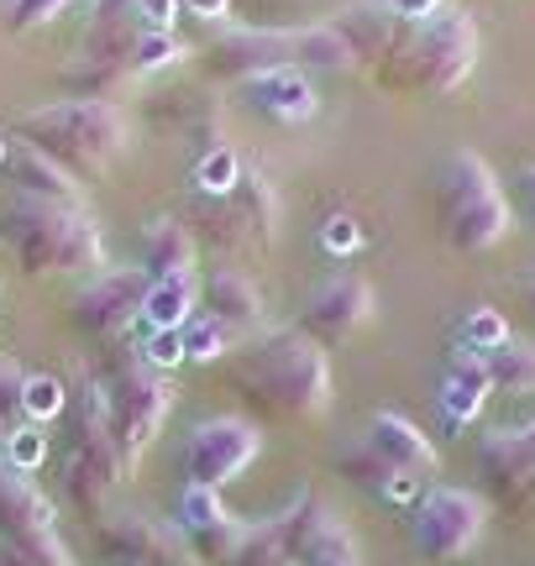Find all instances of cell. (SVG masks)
<instances>
[{
	"instance_id": "1",
	"label": "cell",
	"mask_w": 535,
	"mask_h": 566,
	"mask_svg": "<svg viewBox=\"0 0 535 566\" xmlns=\"http://www.w3.org/2000/svg\"><path fill=\"white\" fill-rule=\"evenodd\" d=\"M331 32L347 42L352 63L399 95H452L483 53L478 21L462 6H441L431 21H399L389 6L357 0L331 17Z\"/></svg>"
},
{
	"instance_id": "2",
	"label": "cell",
	"mask_w": 535,
	"mask_h": 566,
	"mask_svg": "<svg viewBox=\"0 0 535 566\" xmlns=\"http://www.w3.org/2000/svg\"><path fill=\"white\" fill-rule=\"evenodd\" d=\"M227 378L258 420L305 424L331 409L326 346H315L305 331H252L242 346H231Z\"/></svg>"
},
{
	"instance_id": "3",
	"label": "cell",
	"mask_w": 535,
	"mask_h": 566,
	"mask_svg": "<svg viewBox=\"0 0 535 566\" xmlns=\"http://www.w3.org/2000/svg\"><path fill=\"white\" fill-rule=\"evenodd\" d=\"M132 478L116 430H111V399H105V378H84L74 415H69V441L59 451V493L63 504L84 514V520H101L111 514V493Z\"/></svg>"
},
{
	"instance_id": "4",
	"label": "cell",
	"mask_w": 535,
	"mask_h": 566,
	"mask_svg": "<svg viewBox=\"0 0 535 566\" xmlns=\"http://www.w3.org/2000/svg\"><path fill=\"white\" fill-rule=\"evenodd\" d=\"M11 137L38 147L42 158L63 163L84 184L122 158L126 137H132V122H126L122 105H111V101H53V105H38V111L17 116Z\"/></svg>"
},
{
	"instance_id": "5",
	"label": "cell",
	"mask_w": 535,
	"mask_h": 566,
	"mask_svg": "<svg viewBox=\"0 0 535 566\" xmlns=\"http://www.w3.org/2000/svg\"><path fill=\"white\" fill-rule=\"evenodd\" d=\"M0 237L27 273H101L105 237L84 205L63 200H11L0 216Z\"/></svg>"
},
{
	"instance_id": "6",
	"label": "cell",
	"mask_w": 535,
	"mask_h": 566,
	"mask_svg": "<svg viewBox=\"0 0 535 566\" xmlns=\"http://www.w3.org/2000/svg\"><path fill=\"white\" fill-rule=\"evenodd\" d=\"M436 195H441V226H447V242L462 258H478L510 237V195L499 174L489 168V158L478 153H452L436 174Z\"/></svg>"
},
{
	"instance_id": "7",
	"label": "cell",
	"mask_w": 535,
	"mask_h": 566,
	"mask_svg": "<svg viewBox=\"0 0 535 566\" xmlns=\"http://www.w3.org/2000/svg\"><path fill=\"white\" fill-rule=\"evenodd\" d=\"M206 63L221 80H258L273 69H352L347 42L331 27H273V32H221L206 48Z\"/></svg>"
},
{
	"instance_id": "8",
	"label": "cell",
	"mask_w": 535,
	"mask_h": 566,
	"mask_svg": "<svg viewBox=\"0 0 535 566\" xmlns=\"http://www.w3.org/2000/svg\"><path fill=\"white\" fill-rule=\"evenodd\" d=\"M478 483L483 504L510 514L515 525L535 520V420L499 424L478 441Z\"/></svg>"
},
{
	"instance_id": "9",
	"label": "cell",
	"mask_w": 535,
	"mask_h": 566,
	"mask_svg": "<svg viewBox=\"0 0 535 566\" xmlns=\"http://www.w3.org/2000/svg\"><path fill=\"white\" fill-rule=\"evenodd\" d=\"M489 530V504L468 488H426L410 509V541L426 562H468Z\"/></svg>"
},
{
	"instance_id": "10",
	"label": "cell",
	"mask_w": 535,
	"mask_h": 566,
	"mask_svg": "<svg viewBox=\"0 0 535 566\" xmlns=\"http://www.w3.org/2000/svg\"><path fill=\"white\" fill-rule=\"evenodd\" d=\"M105 399H111V430H116V446H122L126 467L143 457L147 446L158 441L168 409H174V384L158 367H132V373H116L105 378Z\"/></svg>"
},
{
	"instance_id": "11",
	"label": "cell",
	"mask_w": 535,
	"mask_h": 566,
	"mask_svg": "<svg viewBox=\"0 0 535 566\" xmlns=\"http://www.w3.org/2000/svg\"><path fill=\"white\" fill-rule=\"evenodd\" d=\"M263 451V436L258 424L242 420V415H210L189 430L185 441V483H200V488H221L237 483Z\"/></svg>"
},
{
	"instance_id": "12",
	"label": "cell",
	"mask_w": 535,
	"mask_h": 566,
	"mask_svg": "<svg viewBox=\"0 0 535 566\" xmlns=\"http://www.w3.org/2000/svg\"><path fill=\"white\" fill-rule=\"evenodd\" d=\"M147 273L143 268H101L90 273L80 294H74V325L80 336H90L95 346L126 336L132 325H143V300H147Z\"/></svg>"
},
{
	"instance_id": "13",
	"label": "cell",
	"mask_w": 535,
	"mask_h": 566,
	"mask_svg": "<svg viewBox=\"0 0 535 566\" xmlns=\"http://www.w3.org/2000/svg\"><path fill=\"white\" fill-rule=\"evenodd\" d=\"M95 546H101L105 562H116V566H195L185 530L164 525V520H153V514H137V509H111V514H101Z\"/></svg>"
},
{
	"instance_id": "14",
	"label": "cell",
	"mask_w": 535,
	"mask_h": 566,
	"mask_svg": "<svg viewBox=\"0 0 535 566\" xmlns=\"http://www.w3.org/2000/svg\"><path fill=\"white\" fill-rule=\"evenodd\" d=\"M210 205H216V216H200V221L189 226L195 242L206 237V242L221 247V252H252V247H263L268 237H273L279 205H273V189H268L263 174H248V168H242V184L231 189L227 200H210Z\"/></svg>"
},
{
	"instance_id": "15",
	"label": "cell",
	"mask_w": 535,
	"mask_h": 566,
	"mask_svg": "<svg viewBox=\"0 0 535 566\" xmlns=\"http://www.w3.org/2000/svg\"><path fill=\"white\" fill-rule=\"evenodd\" d=\"M279 525H284V541L300 556V566H357V541L331 514L326 499L300 493L289 509H279Z\"/></svg>"
},
{
	"instance_id": "16",
	"label": "cell",
	"mask_w": 535,
	"mask_h": 566,
	"mask_svg": "<svg viewBox=\"0 0 535 566\" xmlns=\"http://www.w3.org/2000/svg\"><path fill=\"white\" fill-rule=\"evenodd\" d=\"M368 315H373V289H368V279L342 273V279L321 283V289H315V294L305 300L300 331H305L315 346H336V342H347L357 325H368Z\"/></svg>"
},
{
	"instance_id": "17",
	"label": "cell",
	"mask_w": 535,
	"mask_h": 566,
	"mask_svg": "<svg viewBox=\"0 0 535 566\" xmlns=\"http://www.w3.org/2000/svg\"><path fill=\"white\" fill-rule=\"evenodd\" d=\"M59 535V509L11 457H0V541Z\"/></svg>"
},
{
	"instance_id": "18",
	"label": "cell",
	"mask_w": 535,
	"mask_h": 566,
	"mask_svg": "<svg viewBox=\"0 0 535 566\" xmlns=\"http://www.w3.org/2000/svg\"><path fill=\"white\" fill-rule=\"evenodd\" d=\"M368 451L373 457H384L394 472H405V478H420V483H431L441 457H436V446L426 441V430L405 415H394V409H378L368 420Z\"/></svg>"
},
{
	"instance_id": "19",
	"label": "cell",
	"mask_w": 535,
	"mask_h": 566,
	"mask_svg": "<svg viewBox=\"0 0 535 566\" xmlns=\"http://www.w3.org/2000/svg\"><path fill=\"white\" fill-rule=\"evenodd\" d=\"M6 174H11V184H17L21 200H63V205H84V184L63 168V163L42 158L38 147H27V142L11 137V153H6V163H0Z\"/></svg>"
},
{
	"instance_id": "20",
	"label": "cell",
	"mask_w": 535,
	"mask_h": 566,
	"mask_svg": "<svg viewBox=\"0 0 535 566\" xmlns=\"http://www.w3.org/2000/svg\"><path fill=\"white\" fill-rule=\"evenodd\" d=\"M200 304H206L210 321H221L231 336H252V331H263V294H258V283L248 273H237V268H216L200 289Z\"/></svg>"
},
{
	"instance_id": "21",
	"label": "cell",
	"mask_w": 535,
	"mask_h": 566,
	"mask_svg": "<svg viewBox=\"0 0 535 566\" xmlns=\"http://www.w3.org/2000/svg\"><path fill=\"white\" fill-rule=\"evenodd\" d=\"M342 478L357 483L368 499H378L384 509H405V514L426 499V483H420V478H405V472H394L384 457H373L368 441L352 446V451H342Z\"/></svg>"
},
{
	"instance_id": "22",
	"label": "cell",
	"mask_w": 535,
	"mask_h": 566,
	"mask_svg": "<svg viewBox=\"0 0 535 566\" xmlns=\"http://www.w3.org/2000/svg\"><path fill=\"white\" fill-rule=\"evenodd\" d=\"M489 394H494V378H489V367L483 363H452V373L441 378L436 388V409H441V424L447 430H468L478 424L483 405H489Z\"/></svg>"
},
{
	"instance_id": "23",
	"label": "cell",
	"mask_w": 535,
	"mask_h": 566,
	"mask_svg": "<svg viewBox=\"0 0 535 566\" xmlns=\"http://www.w3.org/2000/svg\"><path fill=\"white\" fill-rule=\"evenodd\" d=\"M200 263V242H195V231L185 221H174V216H158V221H147L143 231V273L147 279H168V273H195Z\"/></svg>"
},
{
	"instance_id": "24",
	"label": "cell",
	"mask_w": 535,
	"mask_h": 566,
	"mask_svg": "<svg viewBox=\"0 0 535 566\" xmlns=\"http://www.w3.org/2000/svg\"><path fill=\"white\" fill-rule=\"evenodd\" d=\"M248 105L273 122H305L315 116V90H310L305 69H273V74L248 80Z\"/></svg>"
},
{
	"instance_id": "25",
	"label": "cell",
	"mask_w": 535,
	"mask_h": 566,
	"mask_svg": "<svg viewBox=\"0 0 535 566\" xmlns=\"http://www.w3.org/2000/svg\"><path fill=\"white\" fill-rule=\"evenodd\" d=\"M195 304H200V283L195 273H168V279L147 283L143 300V325L147 331H185L195 321Z\"/></svg>"
},
{
	"instance_id": "26",
	"label": "cell",
	"mask_w": 535,
	"mask_h": 566,
	"mask_svg": "<svg viewBox=\"0 0 535 566\" xmlns=\"http://www.w3.org/2000/svg\"><path fill=\"white\" fill-rule=\"evenodd\" d=\"M504 342H510V325L499 310H468L457 325L452 363H489V352H499Z\"/></svg>"
},
{
	"instance_id": "27",
	"label": "cell",
	"mask_w": 535,
	"mask_h": 566,
	"mask_svg": "<svg viewBox=\"0 0 535 566\" xmlns=\"http://www.w3.org/2000/svg\"><path fill=\"white\" fill-rule=\"evenodd\" d=\"M227 566H300V556L289 551L284 525H279V514H273V520H258V525H248L242 546H237V556H231Z\"/></svg>"
},
{
	"instance_id": "28",
	"label": "cell",
	"mask_w": 535,
	"mask_h": 566,
	"mask_svg": "<svg viewBox=\"0 0 535 566\" xmlns=\"http://www.w3.org/2000/svg\"><path fill=\"white\" fill-rule=\"evenodd\" d=\"M489 378H494V388H504V394H535V342H510L499 346V352H489Z\"/></svg>"
},
{
	"instance_id": "29",
	"label": "cell",
	"mask_w": 535,
	"mask_h": 566,
	"mask_svg": "<svg viewBox=\"0 0 535 566\" xmlns=\"http://www.w3.org/2000/svg\"><path fill=\"white\" fill-rule=\"evenodd\" d=\"M153 122L168 126V132H200V137H210V132H216V105L200 101V95L168 90V95L153 101Z\"/></svg>"
},
{
	"instance_id": "30",
	"label": "cell",
	"mask_w": 535,
	"mask_h": 566,
	"mask_svg": "<svg viewBox=\"0 0 535 566\" xmlns=\"http://www.w3.org/2000/svg\"><path fill=\"white\" fill-rule=\"evenodd\" d=\"M242 535H248V520L227 514V520H216L210 530H195L185 541H189V556L200 566H227L231 556H237V546H242Z\"/></svg>"
},
{
	"instance_id": "31",
	"label": "cell",
	"mask_w": 535,
	"mask_h": 566,
	"mask_svg": "<svg viewBox=\"0 0 535 566\" xmlns=\"http://www.w3.org/2000/svg\"><path fill=\"white\" fill-rule=\"evenodd\" d=\"M179 346H185L189 363H221V357H231L237 336H231L221 321H210V315H195V321L179 331Z\"/></svg>"
},
{
	"instance_id": "32",
	"label": "cell",
	"mask_w": 535,
	"mask_h": 566,
	"mask_svg": "<svg viewBox=\"0 0 535 566\" xmlns=\"http://www.w3.org/2000/svg\"><path fill=\"white\" fill-rule=\"evenodd\" d=\"M231 509L221 504V493L216 488H200V483H185V493H179V509H174V525L185 530V535H195V530H210L216 520H227Z\"/></svg>"
},
{
	"instance_id": "33",
	"label": "cell",
	"mask_w": 535,
	"mask_h": 566,
	"mask_svg": "<svg viewBox=\"0 0 535 566\" xmlns=\"http://www.w3.org/2000/svg\"><path fill=\"white\" fill-rule=\"evenodd\" d=\"M195 179H200V195L206 200H227L231 189L242 184V163H237V153L231 147H206V158H200V168H195Z\"/></svg>"
},
{
	"instance_id": "34",
	"label": "cell",
	"mask_w": 535,
	"mask_h": 566,
	"mask_svg": "<svg viewBox=\"0 0 535 566\" xmlns=\"http://www.w3.org/2000/svg\"><path fill=\"white\" fill-rule=\"evenodd\" d=\"M21 415H27V424H53L63 415V384L59 378H48V373H38V378H27V388H21Z\"/></svg>"
},
{
	"instance_id": "35",
	"label": "cell",
	"mask_w": 535,
	"mask_h": 566,
	"mask_svg": "<svg viewBox=\"0 0 535 566\" xmlns=\"http://www.w3.org/2000/svg\"><path fill=\"white\" fill-rule=\"evenodd\" d=\"M185 59V42L174 38V32H147L137 38V53H132V74H158V69H174V63Z\"/></svg>"
},
{
	"instance_id": "36",
	"label": "cell",
	"mask_w": 535,
	"mask_h": 566,
	"mask_svg": "<svg viewBox=\"0 0 535 566\" xmlns=\"http://www.w3.org/2000/svg\"><path fill=\"white\" fill-rule=\"evenodd\" d=\"M21 388H27V373H21L11 357H0V446L27 424V415H21Z\"/></svg>"
},
{
	"instance_id": "37",
	"label": "cell",
	"mask_w": 535,
	"mask_h": 566,
	"mask_svg": "<svg viewBox=\"0 0 535 566\" xmlns=\"http://www.w3.org/2000/svg\"><path fill=\"white\" fill-rule=\"evenodd\" d=\"M69 6H80V0H6V27L11 32H32V27L59 21Z\"/></svg>"
},
{
	"instance_id": "38",
	"label": "cell",
	"mask_w": 535,
	"mask_h": 566,
	"mask_svg": "<svg viewBox=\"0 0 535 566\" xmlns=\"http://www.w3.org/2000/svg\"><path fill=\"white\" fill-rule=\"evenodd\" d=\"M6 457L21 467V472H32V467L48 457V441H42V430H32V424H21L17 436L6 441Z\"/></svg>"
},
{
	"instance_id": "39",
	"label": "cell",
	"mask_w": 535,
	"mask_h": 566,
	"mask_svg": "<svg viewBox=\"0 0 535 566\" xmlns=\"http://www.w3.org/2000/svg\"><path fill=\"white\" fill-rule=\"evenodd\" d=\"M321 242H326V252H336V258H352V252L363 247V231H357L352 216H331L326 231H321Z\"/></svg>"
},
{
	"instance_id": "40",
	"label": "cell",
	"mask_w": 535,
	"mask_h": 566,
	"mask_svg": "<svg viewBox=\"0 0 535 566\" xmlns=\"http://www.w3.org/2000/svg\"><path fill=\"white\" fill-rule=\"evenodd\" d=\"M174 363H185V346H179V331H147V367L168 373Z\"/></svg>"
},
{
	"instance_id": "41",
	"label": "cell",
	"mask_w": 535,
	"mask_h": 566,
	"mask_svg": "<svg viewBox=\"0 0 535 566\" xmlns=\"http://www.w3.org/2000/svg\"><path fill=\"white\" fill-rule=\"evenodd\" d=\"M174 17H179V0H137V21L147 32H174Z\"/></svg>"
},
{
	"instance_id": "42",
	"label": "cell",
	"mask_w": 535,
	"mask_h": 566,
	"mask_svg": "<svg viewBox=\"0 0 535 566\" xmlns=\"http://www.w3.org/2000/svg\"><path fill=\"white\" fill-rule=\"evenodd\" d=\"M441 6H447V0H389V11L399 21H431Z\"/></svg>"
},
{
	"instance_id": "43",
	"label": "cell",
	"mask_w": 535,
	"mask_h": 566,
	"mask_svg": "<svg viewBox=\"0 0 535 566\" xmlns=\"http://www.w3.org/2000/svg\"><path fill=\"white\" fill-rule=\"evenodd\" d=\"M137 17V0H90V21H122Z\"/></svg>"
},
{
	"instance_id": "44",
	"label": "cell",
	"mask_w": 535,
	"mask_h": 566,
	"mask_svg": "<svg viewBox=\"0 0 535 566\" xmlns=\"http://www.w3.org/2000/svg\"><path fill=\"white\" fill-rule=\"evenodd\" d=\"M189 17H200V21H221L231 11V0H179Z\"/></svg>"
},
{
	"instance_id": "45",
	"label": "cell",
	"mask_w": 535,
	"mask_h": 566,
	"mask_svg": "<svg viewBox=\"0 0 535 566\" xmlns=\"http://www.w3.org/2000/svg\"><path fill=\"white\" fill-rule=\"evenodd\" d=\"M520 205H525V216L535 221V168H525V174H520Z\"/></svg>"
},
{
	"instance_id": "46",
	"label": "cell",
	"mask_w": 535,
	"mask_h": 566,
	"mask_svg": "<svg viewBox=\"0 0 535 566\" xmlns=\"http://www.w3.org/2000/svg\"><path fill=\"white\" fill-rule=\"evenodd\" d=\"M520 294H525V304H531V315H535V273L525 283H520Z\"/></svg>"
},
{
	"instance_id": "47",
	"label": "cell",
	"mask_w": 535,
	"mask_h": 566,
	"mask_svg": "<svg viewBox=\"0 0 535 566\" xmlns=\"http://www.w3.org/2000/svg\"><path fill=\"white\" fill-rule=\"evenodd\" d=\"M6 153H11V137H0V163H6Z\"/></svg>"
}]
</instances>
